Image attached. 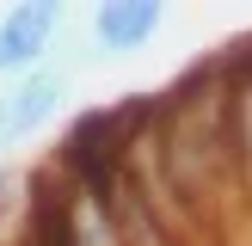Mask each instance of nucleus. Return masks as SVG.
Here are the masks:
<instances>
[{"label":"nucleus","mask_w":252,"mask_h":246,"mask_svg":"<svg viewBox=\"0 0 252 246\" xmlns=\"http://www.w3.org/2000/svg\"><path fill=\"white\" fill-rule=\"evenodd\" d=\"M6 184H12V179H6V166H0V203H6Z\"/></svg>","instance_id":"6"},{"label":"nucleus","mask_w":252,"mask_h":246,"mask_svg":"<svg viewBox=\"0 0 252 246\" xmlns=\"http://www.w3.org/2000/svg\"><path fill=\"white\" fill-rule=\"evenodd\" d=\"M0 74H12V56H6V37H0Z\"/></svg>","instance_id":"5"},{"label":"nucleus","mask_w":252,"mask_h":246,"mask_svg":"<svg viewBox=\"0 0 252 246\" xmlns=\"http://www.w3.org/2000/svg\"><path fill=\"white\" fill-rule=\"evenodd\" d=\"M56 25H62V6H43V0H31V6H12L6 19H0V37H6L12 68H31V62L49 49Z\"/></svg>","instance_id":"3"},{"label":"nucleus","mask_w":252,"mask_h":246,"mask_svg":"<svg viewBox=\"0 0 252 246\" xmlns=\"http://www.w3.org/2000/svg\"><path fill=\"white\" fill-rule=\"evenodd\" d=\"M98 43L105 49H135V43H148L154 37V25H160V6H142V0H117V6H98Z\"/></svg>","instance_id":"4"},{"label":"nucleus","mask_w":252,"mask_h":246,"mask_svg":"<svg viewBox=\"0 0 252 246\" xmlns=\"http://www.w3.org/2000/svg\"><path fill=\"white\" fill-rule=\"evenodd\" d=\"M135 111H142V105L86 111V117L68 129V142H62V160H68V166L80 172V184H86V191H111V160H117V135H123V123H129Z\"/></svg>","instance_id":"1"},{"label":"nucleus","mask_w":252,"mask_h":246,"mask_svg":"<svg viewBox=\"0 0 252 246\" xmlns=\"http://www.w3.org/2000/svg\"><path fill=\"white\" fill-rule=\"evenodd\" d=\"M62 105V74H25L19 86H6L0 92V148L25 142L31 129H43V117Z\"/></svg>","instance_id":"2"}]
</instances>
